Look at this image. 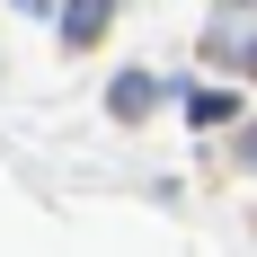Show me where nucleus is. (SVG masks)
Returning a JSON list of instances; mask_svg holds the SVG:
<instances>
[{
  "instance_id": "nucleus-1",
  "label": "nucleus",
  "mask_w": 257,
  "mask_h": 257,
  "mask_svg": "<svg viewBox=\"0 0 257 257\" xmlns=\"http://www.w3.org/2000/svg\"><path fill=\"white\" fill-rule=\"evenodd\" d=\"M53 9H62V45L71 53H89L106 36V18H115V0H53Z\"/></svg>"
},
{
  "instance_id": "nucleus-2",
  "label": "nucleus",
  "mask_w": 257,
  "mask_h": 257,
  "mask_svg": "<svg viewBox=\"0 0 257 257\" xmlns=\"http://www.w3.org/2000/svg\"><path fill=\"white\" fill-rule=\"evenodd\" d=\"M106 106H115V124H142L160 106V80L151 71H115V89H106Z\"/></svg>"
},
{
  "instance_id": "nucleus-3",
  "label": "nucleus",
  "mask_w": 257,
  "mask_h": 257,
  "mask_svg": "<svg viewBox=\"0 0 257 257\" xmlns=\"http://www.w3.org/2000/svg\"><path fill=\"white\" fill-rule=\"evenodd\" d=\"M231 115H239L231 89H186V124H231Z\"/></svg>"
},
{
  "instance_id": "nucleus-4",
  "label": "nucleus",
  "mask_w": 257,
  "mask_h": 257,
  "mask_svg": "<svg viewBox=\"0 0 257 257\" xmlns=\"http://www.w3.org/2000/svg\"><path fill=\"white\" fill-rule=\"evenodd\" d=\"M239 160H248V169H257V115H248V124H239Z\"/></svg>"
}]
</instances>
